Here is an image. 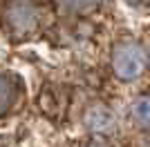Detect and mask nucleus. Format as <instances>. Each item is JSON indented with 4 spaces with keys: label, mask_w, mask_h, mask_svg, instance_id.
Masks as SVG:
<instances>
[{
    "label": "nucleus",
    "mask_w": 150,
    "mask_h": 147,
    "mask_svg": "<svg viewBox=\"0 0 150 147\" xmlns=\"http://www.w3.org/2000/svg\"><path fill=\"white\" fill-rule=\"evenodd\" d=\"M0 20L11 40H27L40 29L43 11L36 2H7L2 5Z\"/></svg>",
    "instance_id": "1"
},
{
    "label": "nucleus",
    "mask_w": 150,
    "mask_h": 147,
    "mask_svg": "<svg viewBox=\"0 0 150 147\" xmlns=\"http://www.w3.org/2000/svg\"><path fill=\"white\" fill-rule=\"evenodd\" d=\"M148 67V51L141 43L123 40L112 51V71L119 80H134Z\"/></svg>",
    "instance_id": "2"
},
{
    "label": "nucleus",
    "mask_w": 150,
    "mask_h": 147,
    "mask_svg": "<svg viewBox=\"0 0 150 147\" xmlns=\"http://www.w3.org/2000/svg\"><path fill=\"white\" fill-rule=\"evenodd\" d=\"M83 123H85V127L92 134H110L114 129V125H117V118H114V114L108 109L105 105H92L85 111Z\"/></svg>",
    "instance_id": "3"
},
{
    "label": "nucleus",
    "mask_w": 150,
    "mask_h": 147,
    "mask_svg": "<svg viewBox=\"0 0 150 147\" xmlns=\"http://www.w3.org/2000/svg\"><path fill=\"white\" fill-rule=\"evenodd\" d=\"M20 98V85L11 74L0 71V116H7Z\"/></svg>",
    "instance_id": "4"
},
{
    "label": "nucleus",
    "mask_w": 150,
    "mask_h": 147,
    "mask_svg": "<svg viewBox=\"0 0 150 147\" xmlns=\"http://www.w3.org/2000/svg\"><path fill=\"white\" fill-rule=\"evenodd\" d=\"M132 118L137 120V125L150 129V94L134 98V103H132Z\"/></svg>",
    "instance_id": "5"
},
{
    "label": "nucleus",
    "mask_w": 150,
    "mask_h": 147,
    "mask_svg": "<svg viewBox=\"0 0 150 147\" xmlns=\"http://www.w3.org/2000/svg\"><path fill=\"white\" fill-rule=\"evenodd\" d=\"M85 147H112V145H108L105 141H92V143H88Z\"/></svg>",
    "instance_id": "6"
}]
</instances>
